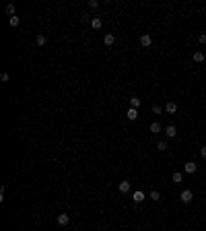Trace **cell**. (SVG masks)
<instances>
[{
  "instance_id": "cell-1",
  "label": "cell",
  "mask_w": 206,
  "mask_h": 231,
  "mask_svg": "<svg viewBox=\"0 0 206 231\" xmlns=\"http://www.w3.org/2000/svg\"><path fill=\"white\" fill-rule=\"evenodd\" d=\"M192 198H194V194H192V190H184V192L179 194V200H181L184 204H187V202H192Z\"/></svg>"
},
{
  "instance_id": "cell-20",
  "label": "cell",
  "mask_w": 206,
  "mask_h": 231,
  "mask_svg": "<svg viewBox=\"0 0 206 231\" xmlns=\"http://www.w3.org/2000/svg\"><path fill=\"white\" fill-rule=\"evenodd\" d=\"M6 13H8L10 17H15V4H8V6H6Z\"/></svg>"
},
{
  "instance_id": "cell-18",
  "label": "cell",
  "mask_w": 206,
  "mask_h": 231,
  "mask_svg": "<svg viewBox=\"0 0 206 231\" xmlns=\"http://www.w3.org/2000/svg\"><path fill=\"white\" fill-rule=\"evenodd\" d=\"M157 149H159V151H167V142H165V141H159Z\"/></svg>"
},
{
  "instance_id": "cell-12",
  "label": "cell",
  "mask_w": 206,
  "mask_h": 231,
  "mask_svg": "<svg viewBox=\"0 0 206 231\" xmlns=\"http://www.w3.org/2000/svg\"><path fill=\"white\" fill-rule=\"evenodd\" d=\"M192 58H194V62H202L206 56H204L202 52H194V56H192Z\"/></svg>"
},
{
  "instance_id": "cell-25",
  "label": "cell",
  "mask_w": 206,
  "mask_h": 231,
  "mask_svg": "<svg viewBox=\"0 0 206 231\" xmlns=\"http://www.w3.org/2000/svg\"><path fill=\"white\" fill-rule=\"evenodd\" d=\"M204 56H206V50H204Z\"/></svg>"
},
{
  "instance_id": "cell-11",
  "label": "cell",
  "mask_w": 206,
  "mask_h": 231,
  "mask_svg": "<svg viewBox=\"0 0 206 231\" xmlns=\"http://www.w3.org/2000/svg\"><path fill=\"white\" fill-rule=\"evenodd\" d=\"M8 25H10V27H19V25H21V19L19 17H8Z\"/></svg>"
},
{
  "instance_id": "cell-9",
  "label": "cell",
  "mask_w": 206,
  "mask_h": 231,
  "mask_svg": "<svg viewBox=\"0 0 206 231\" xmlns=\"http://www.w3.org/2000/svg\"><path fill=\"white\" fill-rule=\"evenodd\" d=\"M165 109H167L169 114H175V111H177V103H175V101H169L167 105H165Z\"/></svg>"
},
{
  "instance_id": "cell-6",
  "label": "cell",
  "mask_w": 206,
  "mask_h": 231,
  "mask_svg": "<svg viewBox=\"0 0 206 231\" xmlns=\"http://www.w3.org/2000/svg\"><path fill=\"white\" fill-rule=\"evenodd\" d=\"M165 134H167L169 138H173V136L177 134V128H175V126H173V124H169L167 128H165Z\"/></svg>"
},
{
  "instance_id": "cell-3",
  "label": "cell",
  "mask_w": 206,
  "mask_h": 231,
  "mask_svg": "<svg viewBox=\"0 0 206 231\" xmlns=\"http://www.w3.org/2000/svg\"><path fill=\"white\" fill-rule=\"evenodd\" d=\"M118 190H120L122 194H128V192H130V182H128V179L120 182V184H118Z\"/></svg>"
},
{
  "instance_id": "cell-14",
  "label": "cell",
  "mask_w": 206,
  "mask_h": 231,
  "mask_svg": "<svg viewBox=\"0 0 206 231\" xmlns=\"http://www.w3.org/2000/svg\"><path fill=\"white\" fill-rule=\"evenodd\" d=\"M171 179H173V182H175V184H181V179H184V176H181V173H179V171H175V173H173V176H171Z\"/></svg>"
},
{
  "instance_id": "cell-2",
  "label": "cell",
  "mask_w": 206,
  "mask_h": 231,
  "mask_svg": "<svg viewBox=\"0 0 206 231\" xmlns=\"http://www.w3.org/2000/svg\"><path fill=\"white\" fill-rule=\"evenodd\" d=\"M56 221H58V225H62V227H64V225H68V223H70V217H68L66 213H60L56 217Z\"/></svg>"
},
{
  "instance_id": "cell-5",
  "label": "cell",
  "mask_w": 206,
  "mask_h": 231,
  "mask_svg": "<svg viewBox=\"0 0 206 231\" xmlns=\"http://www.w3.org/2000/svg\"><path fill=\"white\" fill-rule=\"evenodd\" d=\"M196 169H198V165H196L194 161H187L186 165H184V171H186V173H194Z\"/></svg>"
},
{
  "instance_id": "cell-7",
  "label": "cell",
  "mask_w": 206,
  "mask_h": 231,
  "mask_svg": "<svg viewBox=\"0 0 206 231\" xmlns=\"http://www.w3.org/2000/svg\"><path fill=\"white\" fill-rule=\"evenodd\" d=\"M91 27H93V29H101V27H103V21L99 17H93L91 19Z\"/></svg>"
},
{
  "instance_id": "cell-13",
  "label": "cell",
  "mask_w": 206,
  "mask_h": 231,
  "mask_svg": "<svg viewBox=\"0 0 206 231\" xmlns=\"http://www.w3.org/2000/svg\"><path fill=\"white\" fill-rule=\"evenodd\" d=\"M132 200H134V202H142V200H144V194H142V192H134Z\"/></svg>"
},
{
  "instance_id": "cell-24",
  "label": "cell",
  "mask_w": 206,
  "mask_h": 231,
  "mask_svg": "<svg viewBox=\"0 0 206 231\" xmlns=\"http://www.w3.org/2000/svg\"><path fill=\"white\" fill-rule=\"evenodd\" d=\"M200 155H202V157H206V147H202V149H200Z\"/></svg>"
},
{
  "instance_id": "cell-23",
  "label": "cell",
  "mask_w": 206,
  "mask_h": 231,
  "mask_svg": "<svg viewBox=\"0 0 206 231\" xmlns=\"http://www.w3.org/2000/svg\"><path fill=\"white\" fill-rule=\"evenodd\" d=\"M198 41H200V43H206V33H200V35H198Z\"/></svg>"
},
{
  "instance_id": "cell-16",
  "label": "cell",
  "mask_w": 206,
  "mask_h": 231,
  "mask_svg": "<svg viewBox=\"0 0 206 231\" xmlns=\"http://www.w3.org/2000/svg\"><path fill=\"white\" fill-rule=\"evenodd\" d=\"M150 132H155V134L161 132V124H159V122H152V124H150Z\"/></svg>"
},
{
  "instance_id": "cell-22",
  "label": "cell",
  "mask_w": 206,
  "mask_h": 231,
  "mask_svg": "<svg viewBox=\"0 0 206 231\" xmlns=\"http://www.w3.org/2000/svg\"><path fill=\"white\" fill-rule=\"evenodd\" d=\"M8 78H10V76H8V72H2V74H0V81H2V83H6Z\"/></svg>"
},
{
  "instance_id": "cell-10",
  "label": "cell",
  "mask_w": 206,
  "mask_h": 231,
  "mask_svg": "<svg viewBox=\"0 0 206 231\" xmlns=\"http://www.w3.org/2000/svg\"><path fill=\"white\" fill-rule=\"evenodd\" d=\"M136 118H138V111H136L134 107H130V109H128V120H130V122H134Z\"/></svg>"
},
{
  "instance_id": "cell-15",
  "label": "cell",
  "mask_w": 206,
  "mask_h": 231,
  "mask_svg": "<svg viewBox=\"0 0 206 231\" xmlns=\"http://www.w3.org/2000/svg\"><path fill=\"white\" fill-rule=\"evenodd\" d=\"M45 41H48V39H45V35H41V33L35 37V43H37V46H45Z\"/></svg>"
},
{
  "instance_id": "cell-17",
  "label": "cell",
  "mask_w": 206,
  "mask_h": 231,
  "mask_svg": "<svg viewBox=\"0 0 206 231\" xmlns=\"http://www.w3.org/2000/svg\"><path fill=\"white\" fill-rule=\"evenodd\" d=\"M138 105H140V99H138V97H132V99H130V107H134V109H136Z\"/></svg>"
},
{
  "instance_id": "cell-4",
  "label": "cell",
  "mask_w": 206,
  "mask_h": 231,
  "mask_svg": "<svg viewBox=\"0 0 206 231\" xmlns=\"http://www.w3.org/2000/svg\"><path fill=\"white\" fill-rule=\"evenodd\" d=\"M150 43H152V37H150L149 33H142V35H140V46H142V48H149Z\"/></svg>"
},
{
  "instance_id": "cell-8",
  "label": "cell",
  "mask_w": 206,
  "mask_h": 231,
  "mask_svg": "<svg viewBox=\"0 0 206 231\" xmlns=\"http://www.w3.org/2000/svg\"><path fill=\"white\" fill-rule=\"evenodd\" d=\"M103 43H105V46H113V43H115V35L107 33V35L103 37Z\"/></svg>"
},
{
  "instance_id": "cell-19",
  "label": "cell",
  "mask_w": 206,
  "mask_h": 231,
  "mask_svg": "<svg viewBox=\"0 0 206 231\" xmlns=\"http://www.w3.org/2000/svg\"><path fill=\"white\" fill-rule=\"evenodd\" d=\"M150 200H161V194H159L157 190H152V192H150Z\"/></svg>"
},
{
  "instance_id": "cell-21",
  "label": "cell",
  "mask_w": 206,
  "mask_h": 231,
  "mask_svg": "<svg viewBox=\"0 0 206 231\" xmlns=\"http://www.w3.org/2000/svg\"><path fill=\"white\" fill-rule=\"evenodd\" d=\"M89 8H99V0H89Z\"/></svg>"
}]
</instances>
